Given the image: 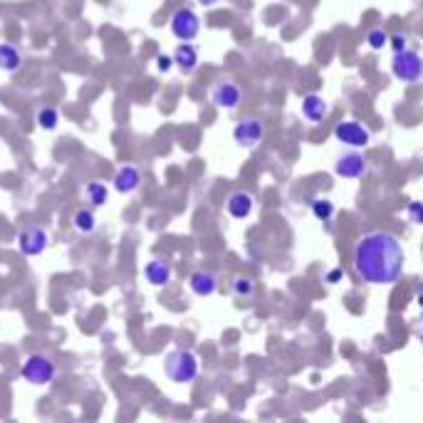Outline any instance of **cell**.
<instances>
[{
  "label": "cell",
  "mask_w": 423,
  "mask_h": 423,
  "mask_svg": "<svg viewBox=\"0 0 423 423\" xmlns=\"http://www.w3.org/2000/svg\"><path fill=\"white\" fill-rule=\"evenodd\" d=\"M404 245L391 230H371L354 243L352 265L369 285H391L404 272Z\"/></svg>",
  "instance_id": "obj_1"
},
{
  "label": "cell",
  "mask_w": 423,
  "mask_h": 423,
  "mask_svg": "<svg viewBox=\"0 0 423 423\" xmlns=\"http://www.w3.org/2000/svg\"><path fill=\"white\" fill-rule=\"evenodd\" d=\"M200 371L198 357L191 349H171L164 359V374L173 384H191Z\"/></svg>",
  "instance_id": "obj_2"
},
{
  "label": "cell",
  "mask_w": 423,
  "mask_h": 423,
  "mask_svg": "<svg viewBox=\"0 0 423 423\" xmlns=\"http://www.w3.org/2000/svg\"><path fill=\"white\" fill-rule=\"evenodd\" d=\"M20 376L32 386H47L55 379V361L47 354H30L20 366Z\"/></svg>",
  "instance_id": "obj_3"
},
{
  "label": "cell",
  "mask_w": 423,
  "mask_h": 423,
  "mask_svg": "<svg viewBox=\"0 0 423 423\" xmlns=\"http://www.w3.org/2000/svg\"><path fill=\"white\" fill-rule=\"evenodd\" d=\"M391 75L404 84H413L423 77V62L421 55L416 50H401V53H394L391 57Z\"/></svg>",
  "instance_id": "obj_4"
},
{
  "label": "cell",
  "mask_w": 423,
  "mask_h": 423,
  "mask_svg": "<svg viewBox=\"0 0 423 423\" xmlns=\"http://www.w3.org/2000/svg\"><path fill=\"white\" fill-rule=\"evenodd\" d=\"M169 28H171V35L176 37V40L191 42L200 35V18L191 8H181V10H176L171 15Z\"/></svg>",
  "instance_id": "obj_5"
},
{
  "label": "cell",
  "mask_w": 423,
  "mask_h": 423,
  "mask_svg": "<svg viewBox=\"0 0 423 423\" xmlns=\"http://www.w3.org/2000/svg\"><path fill=\"white\" fill-rule=\"evenodd\" d=\"M335 139L339 141V144H344V147L361 149L371 141V134L364 124L357 122V119H341V122H337V126H335Z\"/></svg>",
  "instance_id": "obj_6"
},
{
  "label": "cell",
  "mask_w": 423,
  "mask_h": 423,
  "mask_svg": "<svg viewBox=\"0 0 423 423\" xmlns=\"http://www.w3.org/2000/svg\"><path fill=\"white\" fill-rule=\"evenodd\" d=\"M18 250L25 258H37L47 250V230L40 225H25L18 233Z\"/></svg>",
  "instance_id": "obj_7"
},
{
  "label": "cell",
  "mask_w": 423,
  "mask_h": 423,
  "mask_svg": "<svg viewBox=\"0 0 423 423\" xmlns=\"http://www.w3.org/2000/svg\"><path fill=\"white\" fill-rule=\"evenodd\" d=\"M335 173L339 178H347V181L361 178L366 173V156L361 151H357V149L339 153L335 161Z\"/></svg>",
  "instance_id": "obj_8"
},
{
  "label": "cell",
  "mask_w": 423,
  "mask_h": 423,
  "mask_svg": "<svg viewBox=\"0 0 423 423\" xmlns=\"http://www.w3.org/2000/svg\"><path fill=\"white\" fill-rule=\"evenodd\" d=\"M263 139V122L253 117L238 119L233 126V141L241 149H255Z\"/></svg>",
  "instance_id": "obj_9"
},
{
  "label": "cell",
  "mask_w": 423,
  "mask_h": 423,
  "mask_svg": "<svg viewBox=\"0 0 423 423\" xmlns=\"http://www.w3.org/2000/svg\"><path fill=\"white\" fill-rule=\"evenodd\" d=\"M211 100H213V104L220 106V109H235V106L243 102V89L235 82H230V79H220V82H216V87L211 89Z\"/></svg>",
  "instance_id": "obj_10"
},
{
  "label": "cell",
  "mask_w": 423,
  "mask_h": 423,
  "mask_svg": "<svg viewBox=\"0 0 423 423\" xmlns=\"http://www.w3.org/2000/svg\"><path fill=\"white\" fill-rule=\"evenodd\" d=\"M141 169L136 164H124L122 169L114 173L112 178V186L117 188V194H134L136 188L141 186Z\"/></svg>",
  "instance_id": "obj_11"
},
{
  "label": "cell",
  "mask_w": 423,
  "mask_h": 423,
  "mask_svg": "<svg viewBox=\"0 0 423 423\" xmlns=\"http://www.w3.org/2000/svg\"><path fill=\"white\" fill-rule=\"evenodd\" d=\"M253 208H255V198L247 194V191H233V194L225 198V211H228V216L235 218V220L250 218Z\"/></svg>",
  "instance_id": "obj_12"
},
{
  "label": "cell",
  "mask_w": 423,
  "mask_h": 423,
  "mask_svg": "<svg viewBox=\"0 0 423 423\" xmlns=\"http://www.w3.org/2000/svg\"><path fill=\"white\" fill-rule=\"evenodd\" d=\"M144 277H147V282L153 285V288H166L171 282V277H173V270H171V265L166 263V260L153 258V260H149L147 267H144Z\"/></svg>",
  "instance_id": "obj_13"
},
{
  "label": "cell",
  "mask_w": 423,
  "mask_h": 423,
  "mask_svg": "<svg viewBox=\"0 0 423 423\" xmlns=\"http://www.w3.org/2000/svg\"><path fill=\"white\" fill-rule=\"evenodd\" d=\"M188 290L198 297H211L218 290V277L208 270H196L194 275L188 277Z\"/></svg>",
  "instance_id": "obj_14"
},
{
  "label": "cell",
  "mask_w": 423,
  "mask_h": 423,
  "mask_svg": "<svg viewBox=\"0 0 423 423\" xmlns=\"http://www.w3.org/2000/svg\"><path fill=\"white\" fill-rule=\"evenodd\" d=\"M300 112H302V117H305L307 122L319 124L324 117H327L329 109H327V102H324L319 94H307V97H302Z\"/></svg>",
  "instance_id": "obj_15"
},
{
  "label": "cell",
  "mask_w": 423,
  "mask_h": 423,
  "mask_svg": "<svg viewBox=\"0 0 423 423\" xmlns=\"http://www.w3.org/2000/svg\"><path fill=\"white\" fill-rule=\"evenodd\" d=\"M173 65L183 75H191L198 67V50L191 42H181V47H176V53H173Z\"/></svg>",
  "instance_id": "obj_16"
},
{
  "label": "cell",
  "mask_w": 423,
  "mask_h": 423,
  "mask_svg": "<svg viewBox=\"0 0 423 423\" xmlns=\"http://www.w3.org/2000/svg\"><path fill=\"white\" fill-rule=\"evenodd\" d=\"M25 57L12 42H0V70L3 72H18L23 67Z\"/></svg>",
  "instance_id": "obj_17"
},
{
  "label": "cell",
  "mask_w": 423,
  "mask_h": 423,
  "mask_svg": "<svg viewBox=\"0 0 423 423\" xmlns=\"http://www.w3.org/2000/svg\"><path fill=\"white\" fill-rule=\"evenodd\" d=\"M109 200V188L102 181H87L84 183V203L89 208H100Z\"/></svg>",
  "instance_id": "obj_18"
},
{
  "label": "cell",
  "mask_w": 423,
  "mask_h": 423,
  "mask_svg": "<svg viewBox=\"0 0 423 423\" xmlns=\"http://www.w3.org/2000/svg\"><path fill=\"white\" fill-rule=\"evenodd\" d=\"M72 228H75L77 233H82V235L94 233V228H97V218H94L92 208L87 206V208L75 211V216H72Z\"/></svg>",
  "instance_id": "obj_19"
},
{
  "label": "cell",
  "mask_w": 423,
  "mask_h": 423,
  "mask_svg": "<svg viewBox=\"0 0 423 423\" xmlns=\"http://www.w3.org/2000/svg\"><path fill=\"white\" fill-rule=\"evenodd\" d=\"M258 285H255L253 277H245V275H238L233 280V294L235 297H241V300H247V297H253Z\"/></svg>",
  "instance_id": "obj_20"
},
{
  "label": "cell",
  "mask_w": 423,
  "mask_h": 423,
  "mask_svg": "<svg viewBox=\"0 0 423 423\" xmlns=\"http://www.w3.org/2000/svg\"><path fill=\"white\" fill-rule=\"evenodd\" d=\"M310 208H312V213H314V218H317V220H324V223L335 218V203L329 198H314L310 203Z\"/></svg>",
  "instance_id": "obj_21"
},
{
  "label": "cell",
  "mask_w": 423,
  "mask_h": 423,
  "mask_svg": "<svg viewBox=\"0 0 423 423\" xmlns=\"http://www.w3.org/2000/svg\"><path fill=\"white\" fill-rule=\"evenodd\" d=\"M37 124H40V126H42L45 131L57 129L59 112H57V109H53V106H45V109H40V112H37Z\"/></svg>",
  "instance_id": "obj_22"
},
{
  "label": "cell",
  "mask_w": 423,
  "mask_h": 423,
  "mask_svg": "<svg viewBox=\"0 0 423 423\" xmlns=\"http://www.w3.org/2000/svg\"><path fill=\"white\" fill-rule=\"evenodd\" d=\"M366 45H369L371 50H384V47L388 45V35H386V30H382V28H374V30H369V35H366Z\"/></svg>",
  "instance_id": "obj_23"
},
{
  "label": "cell",
  "mask_w": 423,
  "mask_h": 423,
  "mask_svg": "<svg viewBox=\"0 0 423 423\" xmlns=\"http://www.w3.org/2000/svg\"><path fill=\"white\" fill-rule=\"evenodd\" d=\"M406 213H408V220H411V223L423 225V200H411L408 208H406Z\"/></svg>",
  "instance_id": "obj_24"
},
{
  "label": "cell",
  "mask_w": 423,
  "mask_h": 423,
  "mask_svg": "<svg viewBox=\"0 0 423 423\" xmlns=\"http://www.w3.org/2000/svg\"><path fill=\"white\" fill-rule=\"evenodd\" d=\"M388 45H391V50H394V53H401V50H406V47H408V40H406L404 32H396V35H388Z\"/></svg>",
  "instance_id": "obj_25"
},
{
  "label": "cell",
  "mask_w": 423,
  "mask_h": 423,
  "mask_svg": "<svg viewBox=\"0 0 423 423\" xmlns=\"http://www.w3.org/2000/svg\"><path fill=\"white\" fill-rule=\"evenodd\" d=\"M156 67H159V72H169L171 67H173V57H169V55H159V57H156Z\"/></svg>",
  "instance_id": "obj_26"
},
{
  "label": "cell",
  "mask_w": 423,
  "mask_h": 423,
  "mask_svg": "<svg viewBox=\"0 0 423 423\" xmlns=\"http://www.w3.org/2000/svg\"><path fill=\"white\" fill-rule=\"evenodd\" d=\"M339 277H341V270H339V267H337V270L329 272V275L324 277V280H327V285H335V282H339Z\"/></svg>",
  "instance_id": "obj_27"
},
{
  "label": "cell",
  "mask_w": 423,
  "mask_h": 423,
  "mask_svg": "<svg viewBox=\"0 0 423 423\" xmlns=\"http://www.w3.org/2000/svg\"><path fill=\"white\" fill-rule=\"evenodd\" d=\"M200 6L203 8H211V6H218V3H220V0H198Z\"/></svg>",
  "instance_id": "obj_28"
},
{
  "label": "cell",
  "mask_w": 423,
  "mask_h": 423,
  "mask_svg": "<svg viewBox=\"0 0 423 423\" xmlns=\"http://www.w3.org/2000/svg\"><path fill=\"white\" fill-rule=\"evenodd\" d=\"M418 305H421V310H423V292H418Z\"/></svg>",
  "instance_id": "obj_29"
},
{
  "label": "cell",
  "mask_w": 423,
  "mask_h": 423,
  "mask_svg": "<svg viewBox=\"0 0 423 423\" xmlns=\"http://www.w3.org/2000/svg\"><path fill=\"white\" fill-rule=\"evenodd\" d=\"M421 344H423V337H421Z\"/></svg>",
  "instance_id": "obj_30"
}]
</instances>
